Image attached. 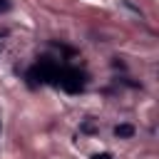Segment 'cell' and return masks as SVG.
<instances>
[{
    "label": "cell",
    "mask_w": 159,
    "mask_h": 159,
    "mask_svg": "<svg viewBox=\"0 0 159 159\" xmlns=\"http://www.w3.org/2000/svg\"><path fill=\"white\" fill-rule=\"evenodd\" d=\"M57 75H60V65L50 57H40L30 70H27V80L30 84H45V82H55L57 84Z\"/></svg>",
    "instance_id": "obj_1"
},
{
    "label": "cell",
    "mask_w": 159,
    "mask_h": 159,
    "mask_svg": "<svg viewBox=\"0 0 159 159\" xmlns=\"http://www.w3.org/2000/svg\"><path fill=\"white\" fill-rule=\"evenodd\" d=\"M57 84H60L65 92L77 94V92L84 89V75H82L77 67H62L60 75H57Z\"/></svg>",
    "instance_id": "obj_2"
},
{
    "label": "cell",
    "mask_w": 159,
    "mask_h": 159,
    "mask_svg": "<svg viewBox=\"0 0 159 159\" xmlns=\"http://www.w3.org/2000/svg\"><path fill=\"white\" fill-rule=\"evenodd\" d=\"M114 134L119 139H129V137H134V127L132 124H117L114 127Z\"/></svg>",
    "instance_id": "obj_3"
},
{
    "label": "cell",
    "mask_w": 159,
    "mask_h": 159,
    "mask_svg": "<svg viewBox=\"0 0 159 159\" xmlns=\"http://www.w3.org/2000/svg\"><path fill=\"white\" fill-rule=\"evenodd\" d=\"M82 132H94V124H92V122H84V124H82Z\"/></svg>",
    "instance_id": "obj_4"
},
{
    "label": "cell",
    "mask_w": 159,
    "mask_h": 159,
    "mask_svg": "<svg viewBox=\"0 0 159 159\" xmlns=\"http://www.w3.org/2000/svg\"><path fill=\"white\" fill-rule=\"evenodd\" d=\"M5 10H10V0H0V12H5Z\"/></svg>",
    "instance_id": "obj_5"
},
{
    "label": "cell",
    "mask_w": 159,
    "mask_h": 159,
    "mask_svg": "<svg viewBox=\"0 0 159 159\" xmlns=\"http://www.w3.org/2000/svg\"><path fill=\"white\" fill-rule=\"evenodd\" d=\"M94 159H112V157H109V154H97Z\"/></svg>",
    "instance_id": "obj_6"
}]
</instances>
